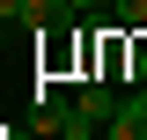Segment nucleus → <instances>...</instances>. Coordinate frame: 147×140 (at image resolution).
<instances>
[{
  "instance_id": "f257e3e1",
  "label": "nucleus",
  "mask_w": 147,
  "mask_h": 140,
  "mask_svg": "<svg viewBox=\"0 0 147 140\" xmlns=\"http://www.w3.org/2000/svg\"><path fill=\"white\" fill-rule=\"evenodd\" d=\"M103 15L118 22V30H147V0H110Z\"/></svg>"
},
{
  "instance_id": "f03ea898",
  "label": "nucleus",
  "mask_w": 147,
  "mask_h": 140,
  "mask_svg": "<svg viewBox=\"0 0 147 140\" xmlns=\"http://www.w3.org/2000/svg\"><path fill=\"white\" fill-rule=\"evenodd\" d=\"M125 111H132V118H147V81H140V88L125 96Z\"/></svg>"
},
{
  "instance_id": "7ed1b4c3",
  "label": "nucleus",
  "mask_w": 147,
  "mask_h": 140,
  "mask_svg": "<svg viewBox=\"0 0 147 140\" xmlns=\"http://www.w3.org/2000/svg\"><path fill=\"white\" fill-rule=\"evenodd\" d=\"M22 7H30V0H0V22H22Z\"/></svg>"
},
{
  "instance_id": "20e7f679",
  "label": "nucleus",
  "mask_w": 147,
  "mask_h": 140,
  "mask_svg": "<svg viewBox=\"0 0 147 140\" xmlns=\"http://www.w3.org/2000/svg\"><path fill=\"white\" fill-rule=\"evenodd\" d=\"M74 7H81V15H103V7H110V0H74Z\"/></svg>"
}]
</instances>
